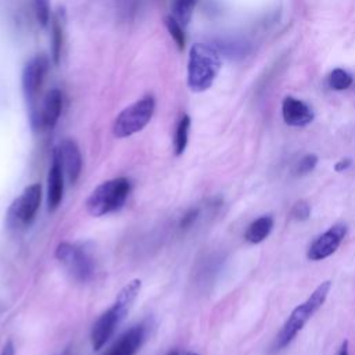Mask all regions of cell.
Instances as JSON below:
<instances>
[{
	"instance_id": "cell-1",
	"label": "cell",
	"mask_w": 355,
	"mask_h": 355,
	"mask_svg": "<svg viewBox=\"0 0 355 355\" xmlns=\"http://www.w3.org/2000/svg\"><path fill=\"white\" fill-rule=\"evenodd\" d=\"M141 288V280L133 279L122 287L118 293L114 304L96 320L92 329V347L93 349H101L105 343L112 337L116 327L122 323L133 302L136 301Z\"/></svg>"
},
{
	"instance_id": "cell-2",
	"label": "cell",
	"mask_w": 355,
	"mask_h": 355,
	"mask_svg": "<svg viewBox=\"0 0 355 355\" xmlns=\"http://www.w3.org/2000/svg\"><path fill=\"white\" fill-rule=\"evenodd\" d=\"M222 67L220 54L216 47L205 43H194L189 51L187 86L191 92L208 90L216 79Z\"/></svg>"
},
{
	"instance_id": "cell-3",
	"label": "cell",
	"mask_w": 355,
	"mask_h": 355,
	"mask_svg": "<svg viewBox=\"0 0 355 355\" xmlns=\"http://www.w3.org/2000/svg\"><path fill=\"white\" fill-rule=\"evenodd\" d=\"M331 288V282L324 280L313 291L312 294L288 316L286 323L283 324L282 330L279 331L275 343V349H283L287 347L295 337L297 334L302 330V327L306 324V322L319 311V308L324 304L329 293Z\"/></svg>"
},
{
	"instance_id": "cell-4",
	"label": "cell",
	"mask_w": 355,
	"mask_h": 355,
	"mask_svg": "<svg viewBox=\"0 0 355 355\" xmlns=\"http://www.w3.org/2000/svg\"><path fill=\"white\" fill-rule=\"evenodd\" d=\"M130 193L126 178H115L98 184L86 200V209L92 216H103L123 207Z\"/></svg>"
},
{
	"instance_id": "cell-5",
	"label": "cell",
	"mask_w": 355,
	"mask_h": 355,
	"mask_svg": "<svg viewBox=\"0 0 355 355\" xmlns=\"http://www.w3.org/2000/svg\"><path fill=\"white\" fill-rule=\"evenodd\" d=\"M154 111L155 100L150 94L128 105L118 114V116L114 121V136L118 139H123L140 132L151 121Z\"/></svg>"
},
{
	"instance_id": "cell-6",
	"label": "cell",
	"mask_w": 355,
	"mask_h": 355,
	"mask_svg": "<svg viewBox=\"0 0 355 355\" xmlns=\"http://www.w3.org/2000/svg\"><path fill=\"white\" fill-rule=\"evenodd\" d=\"M40 200H42L40 183H32L31 186L25 187L21 196H18L10 205L6 215V223L12 229L29 226L36 216V212L40 205Z\"/></svg>"
},
{
	"instance_id": "cell-7",
	"label": "cell",
	"mask_w": 355,
	"mask_h": 355,
	"mask_svg": "<svg viewBox=\"0 0 355 355\" xmlns=\"http://www.w3.org/2000/svg\"><path fill=\"white\" fill-rule=\"evenodd\" d=\"M55 258L62 263L68 275L76 282L85 283L90 280L94 273V262L80 245L62 241L57 245Z\"/></svg>"
},
{
	"instance_id": "cell-8",
	"label": "cell",
	"mask_w": 355,
	"mask_h": 355,
	"mask_svg": "<svg viewBox=\"0 0 355 355\" xmlns=\"http://www.w3.org/2000/svg\"><path fill=\"white\" fill-rule=\"evenodd\" d=\"M49 65H50L49 57L44 54H39L32 57L24 67L22 90H24L26 103L29 104V110H33L36 107V97L44 80V76L49 71Z\"/></svg>"
},
{
	"instance_id": "cell-9",
	"label": "cell",
	"mask_w": 355,
	"mask_h": 355,
	"mask_svg": "<svg viewBox=\"0 0 355 355\" xmlns=\"http://www.w3.org/2000/svg\"><path fill=\"white\" fill-rule=\"evenodd\" d=\"M62 108V94L57 87L50 89L43 100L40 107L29 111L31 123L36 130H49L53 129L61 115Z\"/></svg>"
},
{
	"instance_id": "cell-10",
	"label": "cell",
	"mask_w": 355,
	"mask_h": 355,
	"mask_svg": "<svg viewBox=\"0 0 355 355\" xmlns=\"http://www.w3.org/2000/svg\"><path fill=\"white\" fill-rule=\"evenodd\" d=\"M347 236V225L336 223L309 245L306 257L311 261H322L333 255L340 244L343 243L344 237Z\"/></svg>"
},
{
	"instance_id": "cell-11",
	"label": "cell",
	"mask_w": 355,
	"mask_h": 355,
	"mask_svg": "<svg viewBox=\"0 0 355 355\" xmlns=\"http://www.w3.org/2000/svg\"><path fill=\"white\" fill-rule=\"evenodd\" d=\"M64 194V169L57 148L51 154V165L47 176V209L55 211L62 201Z\"/></svg>"
},
{
	"instance_id": "cell-12",
	"label": "cell",
	"mask_w": 355,
	"mask_h": 355,
	"mask_svg": "<svg viewBox=\"0 0 355 355\" xmlns=\"http://www.w3.org/2000/svg\"><path fill=\"white\" fill-rule=\"evenodd\" d=\"M60 155V161L69 183H75L82 171V155L78 144L72 139H64L58 147H55Z\"/></svg>"
},
{
	"instance_id": "cell-13",
	"label": "cell",
	"mask_w": 355,
	"mask_h": 355,
	"mask_svg": "<svg viewBox=\"0 0 355 355\" xmlns=\"http://www.w3.org/2000/svg\"><path fill=\"white\" fill-rule=\"evenodd\" d=\"M282 115H283V121L288 126H295V128L309 125L315 116L312 108L306 103L293 96L284 97L282 103Z\"/></svg>"
},
{
	"instance_id": "cell-14",
	"label": "cell",
	"mask_w": 355,
	"mask_h": 355,
	"mask_svg": "<svg viewBox=\"0 0 355 355\" xmlns=\"http://www.w3.org/2000/svg\"><path fill=\"white\" fill-rule=\"evenodd\" d=\"M144 338L146 327L143 324L133 326L119 337L105 355H135L144 343Z\"/></svg>"
},
{
	"instance_id": "cell-15",
	"label": "cell",
	"mask_w": 355,
	"mask_h": 355,
	"mask_svg": "<svg viewBox=\"0 0 355 355\" xmlns=\"http://www.w3.org/2000/svg\"><path fill=\"white\" fill-rule=\"evenodd\" d=\"M273 218L270 215H262L259 218H257L255 220H252L245 233H244V239L251 243V244H259L262 243L272 232L273 229Z\"/></svg>"
},
{
	"instance_id": "cell-16",
	"label": "cell",
	"mask_w": 355,
	"mask_h": 355,
	"mask_svg": "<svg viewBox=\"0 0 355 355\" xmlns=\"http://www.w3.org/2000/svg\"><path fill=\"white\" fill-rule=\"evenodd\" d=\"M62 37H64V19L62 11L55 12L51 24V58L55 65L60 64L61 50H62Z\"/></svg>"
},
{
	"instance_id": "cell-17",
	"label": "cell",
	"mask_w": 355,
	"mask_h": 355,
	"mask_svg": "<svg viewBox=\"0 0 355 355\" xmlns=\"http://www.w3.org/2000/svg\"><path fill=\"white\" fill-rule=\"evenodd\" d=\"M190 116L183 115L176 126L175 137H173V153L175 155H182L187 147L189 141V130H190Z\"/></svg>"
},
{
	"instance_id": "cell-18",
	"label": "cell",
	"mask_w": 355,
	"mask_h": 355,
	"mask_svg": "<svg viewBox=\"0 0 355 355\" xmlns=\"http://www.w3.org/2000/svg\"><path fill=\"white\" fill-rule=\"evenodd\" d=\"M197 0H175L173 1V17L179 21L182 26H186L194 12Z\"/></svg>"
},
{
	"instance_id": "cell-19",
	"label": "cell",
	"mask_w": 355,
	"mask_h": 355,
	"mask_svg": "<svg viewBox=\"0 0 355 355\" xmlns=\"http://www.w3.org/2000/svg\"><path fill=\"white\" fill-rule=\"evenodd\" d=\"M164 25H165L166 31L169 32L171 37L173 39V42L176 43L178 49L182 51L184 49V44H186V36H184L183 26L179 24V21L173 15H165L164 17Z\"/></svg>"
},
{
	"instance_id": "cell-20",
	"label": "cell",
	"mask_w": 355,
	"mask_h": 355,
	"mask_svg": "<svg viewBox=\"0 0 355 355\" xmlns=\"http://www.w3.org/2000/svg\"><path fill=\"white\" fill-rule=\"evenodd\" d=\"M352 85V76L343 68H336L329 75V86L334 90H345Z\"/></svg>"
},
{
	"instance_id": "cell-21",
	"label": "cell",
	"mask_w": 355,
	"mask_h": 355,
	"mask_svg": "<svg viewBox=\"0 0 355 355\" xmlns=\"http://www.w3.org/2000/svg\"><path fill=\"white\" fill-rule=\"evenodd\" d=\"M316 164H318V157L315 154H305L302 158H300L295 162V165L293 166L291 175L295 176V178L305 176V175L311 173L315 169Z\"/></svg>"
},
{
	"instance_id": "cell-22",
	"label": "cell",
	"mask_w": 355,
	"mask_h": 355,
	"mask_svg": "<svg viewBox=\"0 0 355 355\" xmlns=\"http://www.w3.org/2000/svg\"><path fill=\"white\" fill-rule=\"evenodd\" d=\"M33 11L37 22L42 26H47L50 22V7L47 0H33Z\"/></svg>"
},
{
	"instance_id": "cell-23",
	"label": "cell",
	"mask_w": 355,
	"mask_h": 355,
	"mask_svg": "<svg viewBox=\"0 0 355 355\" xmlns=\"http://www.w3.org/2000/svg\"><path fill=\"white\" fill-rule=\"evenodd\" d=\"M290 214H291L293 219L304 222V220L309 219V216H311V205L306 201L300 200V201L294 202Z\"/></svg>"
},
{
	"instance_id": "cell-24",
	"label": "cell",
	"mask_w": 355,
	"mask_h": 355,
	"mask_svg": "<svg viewBox=\"0 0 355 355\" xmlns=\"http://www.w3.org/2000/svg\"><path fill=\"white\" fill-rule=\"evenodd\" d=\"M140 6V0H119V8L121 12L125 15V18H130L137 12V8Z\"/></svg>"
},
{
	"instance_id": "cell-25",
	"label": "cell",
	"mask_w": 355,
	"mask_h": 355,
	"mask_svg": "<svg viewBox=\"0 0 355 355\" xmlns=\"http://www.w3.org/2000/svg\"><path fill=\"white\" fill-rule=\"evenodd\" d=\"M197 215H198V211L197 209H190L182 219L180 222V226L182 227H189L196 219H197Z\"/></svg>"
},
{
	"instance_id": "cell-26",
	"label": "cell",
	"mask_w": 355,
	"mask_h": 355,
	"mask_svg": "<svg viewBox=\"0 0 355 355\" xmlns=\"http://www.w3.org/2000/svg\"><path fill=\"white\" fill-rule=\"evenodd\" d=\"M351 164H352V159L349 157H345V158H343V159L336 162L334 171L336 172H344V171H347L351 166Z\"/></svg>"
},
{
	"instance_id": "cell-27",
	"label": "cell",
	"mask_w": 355,
	"mask_h": 355,
	"mask_svg": "<svg viewBox=\"0 0 355 355\" xmlns=\"http://www.w3.org/2000/svg\"><path fill=\"white\" fill-rule=\"evenodd\" d=\"M0 355H15V348H14V344H12L11 340H8V341L4 344V347H3Z\"/></svg>"
},
{
	"instance_id": "cell-28",
	"label": "cell",
	"mask_w": 355,
	"mask_h": 355,
	"mask_svg": "<svg viewBox=\"0 0 355 355\" xmlns=\"http://www.w3.org/2000/svg\"><path fill=\"white\" fill-rule=\"evenodd\" d=\"M338 355H349V352H348V341L347 340L343 341V344L340 347V351H338Z\"/></svg>"
},
{
	"instance_id": "cell-29",
	"label": "cell",
	"mask_w": 355,
	"mask_h": 355,
	"mask_svg": "<svg viewBox=\"0 0 355 355\" xmlns=\"http://www.w3.org/2000/svg\"><path fill=\"white\" fill-rule=\"evenodd\" d=\"M54 355H71L69 349H64L62 352H58V354H54Z\"/></svg>"
},
{
	"instance_id": "cell-30",
	"label": "cell",
	"mask_w": 355,
	"mask_h": 355,
	"mask_svg": "<svg viewBox=\"0 0 355 355\" xmlns=\"http://www.w3.org/2000/svg\"><path fill=\"white\" fill-rule=\"evenodd\" d=\"M179 355H197L194 352H179Z\"/></svg>"
},
{
	"instance_id": "cell-31",
	"label": "cell",
	"mask_w": 355,
	"mask_h": 355,
	"mask_svg": "<svg viewBox=\"0 0 355 355\" xmlns=\"http://www.w3.org/2000/svg\"><path fill=\"white\" fill-rule=\"evenodd\" d=\"M168 355H179V351H171Z\"/></svg>"
}]
</instances>
